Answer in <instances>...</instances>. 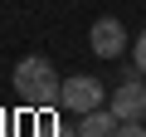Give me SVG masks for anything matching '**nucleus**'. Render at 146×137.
<instances>
[{"mask_svg": "<svg viewBox=\"0 0 146 137\" xmlns=\"http://www.w3.org/2000/svg\"><path fill=\"white\" fill-rule=\"evenodd\" d=\"M10 83H15V98H20L25 108H34V113H44V108H58L63 79L54 74V64H49L44 54H29V59H20Z\"/></svg>", "mask_w": 146, "mask_h": 137, "instance_id": "1", "label": "nucleus"}, {"mask_svg": "<svg viewBox=\"0 0 146 137\" xmlns=\"http://www.w3.org/2000/svg\"><path fill=\"white\" fill-rule=\"evenodd\" d=\"M107 88H102V79H93V74H78V79H63V93H58V108L63 113H73V118H83V113H93V108H107Z\"/></svg>", "mask_w": 146, "mask_h": 137, "instance_id": "2", "label": "nucleus"}, {"mask_svg": "<svg viewBox=\"0 0 146 137\" xmlns=\"http://www.w3.org/2000/svg\"><path fill=\"white\" fill-rule=\"evenodd\" d=\"M107 108L122 118V122H141L146 118V83H141V68L131 64V74H122V83L112 88Z\"/></svg>", "mask_w": 146, "mask_h": 137, "instance_id": "3", "label": "nucleus"}, {"mask_svg": "<svg viewBox=\"0 0 146 137\" xmlns=\"http://www.w3.org/2000/svg\"><path fill=\"white\" fill-rule=\"evenodd\" d=\"M88 44H93V54H98V59H122V49H127L131 39H127L122 20H98V25H93V34H88Z\"/></svg>", "mask_w": 146, "mask_h": 137, "instance_id": "4", "label": "nucleus"}, {"mask_svg": "<svg viewBox=\"0 0 146 137\" xmlns=\"http://www.w3.org/2000/svg\"><path fill=\"white\" fill-rule=\"evenodd\" d=\"M117 127H122V118L112 108H93L78 118V137H117Z\"/></svg>", "mask_w": 146, "mask_h": 137, "instance_id": "5", "label": "nucleus"}, {"mask_svg": "<svg viewBox=\"0 0 146 137\" xmlns=\"http://www.w3.org/2000/svg\"><path fill=\"white\" fill-rule=\"evenodd\" d=\"M34 137H78V132H73L68 122H58V118L44 108V113H39V122H34Z\"/></svg>", "mask_w": 146, "mask_h": 137, "instance_id": "6", "label": "nucleus"}, {"mask_svg": "<svg viewBox=\"0 0 146 137\" xmlns=\"http://www.w3.org/2000/svg\"><path fill=\"white\" fill-rule=\"evenodd\" d=\"M131 64H136L141 74H146V30H141V34L131 39Z\"/></svg>", "mask_w": 146, "mask_h": 137, "instance_id": "7", "label": "nucleus"}, {"mask_svg": "<svg viewBox=\"0 0 146 137\" xmlns=\"http://www.w3.org/2000/svg\"><path fill=\"white\" fill-rule=\"evenodd\" d=\"M117 137H146V127H141V122H122V127H117Z\"/></svg>", "mask_w": 146, "mask_h": 137, "instance_id": "8", "label": "nucleus"}]
</instances>
